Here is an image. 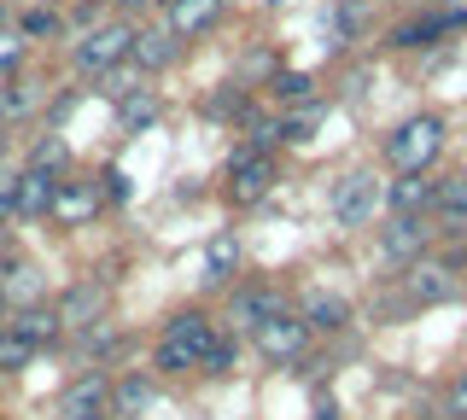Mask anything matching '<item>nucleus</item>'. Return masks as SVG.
<instances>
[{"label": "nucleus", "mask_w": 467, "mask_h": 420, "mask_svg": "<svg viewBox=\"0 0 467 420\" xmlns=\"http://www.w3.org/2000/svg\"><path fill=\"white\" fill-rule=\"evenodd\" d=\"M211 351H216L211 315L187 310V315H175V322L164 327V339H158V368H164V374H193V368L211 362Z\"/></svg>", "instance_id": "nucleus-1"}, {"label": "nucleus", "mask_w": 467, "mask_h": 420, "mask_svg": "<svg viewBox=\"0 0 467 420\" xmlns=\"http://www.w3.org/2000/svg\"><path fill=\"white\" fill-rule=\"evenodd\" d=\"M438 152H444V118H432V111H420V118H409L386 135V164L398 176H427Z\"/></svg>", "instance_id": "nucleus-2"}, {"label": "nucleus", "mask_w": 467, "mask_h": 420, "mask_svg": "<svg viewBox=\"0 0 467 420\" xmlns=\"http://www.w3.org/2000/svg\"><path fill=\"white\" fill-rule=\"evenodd\" d=\"M252 344H257L269 362L292 368V362L310 351V322H304V315H275V322H263V327L252 333Z\"/></svg>", "instance_id": "nucleus-3"}, {"label": "nucleus", "mask_w": 467, "mask_h": 420, "mask_svg": "<svg viewBox=\"0 0 467 420\" xmlns=\"http://www.w3.org/2000/svg\"><path fill=\"white\" fill-rule=\"evenodd\" d=\"M269 187H275V164H269V158H263L257 147L234 152V164H228V199H234V205H257Z\"/></svg>", "instance_id": "nucleus-4"}, {"label": "nucleus", "mask_w": 467, "mask_h": 420, "mask_svg": "<svg viewBox=\"0 0 467 420\" xmlns=\"http://www.w3.org/2000/svg\"><path fill=\"white\" fill-rule=\"evenodd\" d=\"M129 47H135V30H129V24H106V30H88V41L77 47V65L94 70V77H106L111 65L129 59Z\"/></svg>", "instance_id": "nucleus-5"}, {"label": "nucleus", "mask_w": 467, "mask_h": 420, "mask_svg": "<svg viewBox=\"0 0 467 420\" xmlns=\"http://www.w3.org/2000/svg\"><path fill=\"white\" fill-rule=\"evenodd\" d=\"M379 205V181L368 176V169H357V176H345L339 187H333V222L339 228H362Z\"/></svg>", "instance_id": "nucleus-6"}, {"label": "nucleus", "mask_w": 467, "mask_h": 420, "mask_svg": "<svg viewBox=\"0 0 467 420\" xmlns=\"http://www.w3.org/2000/svg\"><path fill=\"white\" fill-rule=\"evenodd\" d=\"M427 240H432L427 216H398L391 228H379V257H386V263H420Z\"/></svg>", "instance_id": "nucleus-7"}, {"label": "nucleus", "mask_w": 467, "mask_h": 420, "mask_svg": "<svg viewBox=\"0 0 467 420\" xmlns=\"http://www.w3.org/2000/svg\"><path fill=\"white\" fill-rule=\"evenodd\" d=\"M403 292H409V303H450L456 298V274H450V263H409V274H403Z\"/></svg>", "instance_id": "nucleus-8"}, {"label": "nucleus", "mask_w": 467, "mask_h": 420, "mask_svg": "<svg viewBox=\"0 0 467 420\" xmlns=\"http://www.w3.org/2000/svg\"><path fill=\"white\" fill-rule=\"evenodd\" d=\"M106 403H111V385L99 380V374H82V380L58 397V420H106Z\"/></svg>", "instance_id": "nucleus-9"}, {"label": "nucleus", "mask_w": 467, "mask_h": 420, "mask_svg": "<svg viewBox=\"0 0 467 420\" xmlns=\"http://www.w3.org/2000/svg\"><path fill=\"white\" fill-rule=\"evenodd\" d=\"M53 216H58V228H82V222H94V216H99V187H94V181H58V193H53Z\"/></svg>", "instance_id": "nucleus-10"}, {"label": "nucleus", "mask_w": 467, "mask_h": 420, "mask_svg": "<svg viewBox=\"0 0 467 420\" xmlns=\"http://www.w3.org/2000/svg\"><path fill=\"white\" fill-rule=\"evenodd\" d=\"M94 322H106V281L70 286L58 298V327H94Z\"/></svg>", "instance_id": "nucleus-11"}, {"label": "nucleus", "mask_w": 467, "mask_h": 420, "mask_svg": "<svg viewBox=\"0 0 467 420\" xmlns=\"http://www.w3.org/2000/svg\"><path fill=\"white\" fill-rule=\"evenodd\" d=\"M53 193H58V176L29 164L24 176H18V216H47L53 210Z\"/></svg>", "instance_id": "nucleus-12"}, {"label": "nucleus", "mask_w": 467, "mask_h": 420, "mask_svg": "<svg viewBox=\"0 0 467 420\" xmlns=\"http://www.w3.org/2000/svg\"><path fill=\"white\" fill-rule=\"evenodd\" d=\"M432 199H438V181L427 176H398L386 187V205L398 210V216H420V210H432Z\"/></svg>", "instance_id": "nucleus-13"}, {"label": "nucleus", "mask_w": 467, "mask_h": 420, "mask_svg": "<svg viewBox=\"0 0 467 420\" xmlns=\"http://www.w3.org/2000/svg\"><path fill=\"white\" fill-rule=\"evenodd\" d=\"M223 18V0H175L170 6V36H204Z\"/></svg>", "instance_id": "nucleus-14"}, {"label": "nucleus", "mask_w": 467, "mask_h": 420, "mask_svg": "<svg viewBox=\"0 0 467 420\" xmlns=\"http://www.w3.org/2000/svg\"><path fill=\"white\" fill-rule=\"evenodd\" d=\"M234 322H240V327H263V322H275V315H286V303H281V292H263V286H252V292H240V298H234Z\"/></svg>", "instance_id": "nucleus-15"}, {"label": "nucleus", "mask_w": 467, "mask_h": 420, "mask_svg": "<svg viewBox=\"0 0 467 420\" xmlns=\"http://www.w3.org/2000/svg\"><path fill=\"white\" fill-rule=\"evenodd\" d=\"M304 322H310V333H339L350 327V303L339 292H310L304 298Z\"/></svg>", "instance_id": "nucleus-16"}, {"label": "nucleus", "mask_w": 467, "mask_h": 420, "mask_svg": "<svg viewBox=\"0 0 467 420\" xmlns=\"http://www.w3.org/2000/svg\"><path fill=\"white\" fill-rule=\"evenodd\" d=\"M438 222L450 228V234H467V176H450L438 181V199H432Z\"/></svg>", "instance_id": "nucleus-17"}, {"label": "nucleus", "mask_w": 467, "mask_h": 420, "mask_svg": "<svg viewBox=\"0 0 467 420\" xmlns=\"http://www.w3.org/2000/svg\"><path fill=\"white\" fill-rule=\"evenodd\" d=\"M6 327L18 333L24 344H47V339H58V310H18V315H6Z\"/></svg>", "instance_id": "nucleus-18"}, {"label": "nucleus", "mask_w": 467, "mask_h": 420, "mask_svg": "<svg viewBox=\"0 0 467 420\" xmlns=\"http://www.w3.org/2000/svg\"><path fill=\"white\" fill-rule=\"evenodd\" d=\"M129 59H135L140 70H164V65L175 59V36H170V30H140L135 47H129Z\"/></svg>", "instance_id": "nucleus-19"}, {"label": "nucleus", "mask_w": 467, "mask_h": 420, "mask_svg": "<svg viewBox=\"0 0 467 420\" xmlns=\"http://www.w3.org/2000/svg\"><path fill=\"white\" fill-rule=\"evenodd\" d=\"M158 111H164V106H158V94H152V88H135L129 99H117V123H123L129 135H135V128H152V123H158Z\"/></svg>", "instance_id": "nucleus-20"}, {"label": "nucleus", "mask_w": 467, "mask_h": 420, "mask_svg": "<svg viewBox=\"0 0 467 420\" xmlns=\"http://www.w3.org/2000/svg\"><path fill=\"white\" fill-rule=\"evenodd\" d=\"M152 397H158V391H152V380H140V374H135V380H123V385L111 391V409L123 415V420H140L146 409H152Z\"/></svg>", "instance_id": "nucleus-21"}, {"label": "nucleus", "mask_w": 467, "mask_h": 420, "mask_svg": "<svg viewBox=\"0 0 467 420\" xmlns=\"http://www.w3.org/2000/svg\"><path fill=\"white\" fill-rule=\"evenodd\" d=\"M0 298H12V303H24V310H36V298H41V274L29 269V263H6Z\"/></svg>", "instance_id": "nucleus-22"}, {"label": "nucleus", "mask_w": 467, "mask_h": 420, "mask_svg": "<svg viewBox=\"0 0 467 420\" xmlns=\"http://www.w3.org/2000/svg\"><path fill=\"white\" fill-rule=\"evenodd\" d=\"M450 36L444 18H415V24H398V36H391V47H427V41Z\"/></svg>", "instance_id": "nucleus-23"}, {"label": "nucleus", "mask_w": 467, "mask_h": 420, "mask_svg": "<svg viewBox=\"0 0 467 420\" xmlns=\"http://www.w3.org/2000/svg\"><path fill=\"white\" fill-rule=\"evenodd\" d=\"M204 269H211V281H228V274L240 269V240H234V234L211 240V257H204Z\"/></svg>", "instance_id": "nucleus-24"}, {"label": "nucleus", "mask_w": 467, "mask_h": 420, "mask_svg": "<svg viewBox=\"0 0 467 420\" xmlns=\"http://www.w3.org/2000/svg\"><path fill=\"white\" fill-rule=\"evenodd\" d=\"M275 99H286V106H310L316 82L304 77V70H281V77H275Z\"/></svg>", "instance_id": "nucleus-25"}, {"label": "nucleus", "mask_w": 467, "mask_h": 420, "mask_svg": "<svg viewBox=\"0 0 467 420\" xmlns=\"http://www.w3.org/2000/svg\"><path fill=\"white\" fill-rule=\"evenodd\" d=\"M29 356H36V344H24L12 327H0V374H18Z\"/></svg>", "instance_id": "nucleus-26"}, {"label": "nucleus", "mask_w": 467, "mask_h": 420, "mask_svg": "<svg viewBox=\"0 0 467 420\" xmlns=\"http://www.w3.org/2000/svg\"><path fill=\"white\" fill-rule=\"evenodd\" d=\"M111 351H117V327H111V322L82 327V356H88V362H99V356H111Z\"/></svg>", "instance_id": "nucleus-27"}, {"label": "nucleus", "mask_w": 467, "mask_h": 420, "mask_svg": "<svg viewBox=\"0 0 467 420\" xmlns=\"http://www.w3.org/2000/svg\"><path fill=\"white\" fill-rule=\"evenodd\" d=\"M29 106H36V88H29V82H12V88H0V118H24Z\"/></svg>", "instance_id": "nucleus-28"}, {"label": "nucleus", "mask_w": 467, "mask_h": 420, "mask_svg": "<svg viewBox=\"0 0 467 420\" xmlns=\"http://www.w3.org/2000/svg\"><path fill=\"white\" fill-rule=\"evenodd\" d=\"M65 158H70V147H65L58 135H47V140L36 147V158H29V164H36V169H65Z\"/></svg>", "instance_id": "nucleus-29"}, {"label": "nucleus", "mask_w": 467, "mask_h": 420, "mask_svg": "<svg viewBox=\"0 0 467 420\" xmlns=\"http://www.w3.org/2000/svg\"><path fill=\"white\" fill-rule=\"evenodd\" d=\"M444 420H467V374L444 385Z\"/></svg>", "instance_id": "nucleus-30"}, {"label": "nucleus", "mask_w": 467, "mask_h": 420, "mask_svg": "<svg viewBox=\"0 0 467 420\" xmlns=\"http://www.w3.org/2000/svg\"><path fill=\"white\" fill-rule=\"evenodd\" d=\"M228 368H234V344L216 339V351H211V362H204V374H228Z\"/></svg>", "instance_id": "nucleus-31"}, {"label": "nucleus", "mask_w": 467, "mask_h": 420, "mask_svg": "<svg viewBox=\"0 0 467 420\" xmlns=\"http://www.w3.org/2000/svg\"><path fill=\"white\" fill-rule=\"evenodd\" d=\"M12 210H18V176L0 169V216H12Z\"/></svg>", "instance_id": "nucleus-32"}, {"label": "nucleus", "mask_w": 467, "mask_h": 420, "mask_svg": "<svg viewBox=\"0 0 467 420\" xmlns=\"http://www.w3.org/2000/svg\"><path fill=\"white\" fill-rule=\"evenodd\" d=\"M129 199V181H123V169H106V176H99V199Z\"/></svg>", "instance_id": "nucleus-33"}, {"label": "nucleus", "mask_w": 467, "mask_h": 420, "mask_svg": "<svg viewBox=\"0 0 467 420\" xmlns=\"http://www.w3.org/2000/svg\"><path fill=\"white\" fill-rule=\"evenodd\" d=\"M24 30H29V36H53V12H29Z\"/></svg>", "instance_id": "nucleus-34"}, {"label": "nucleus", "mask_w": 467, "mask_h": 420, "mask_svg": "<svg viewBox=\"0 0 467 420\" xmlns=\"http://www.w3.org/2000/svg\"><path fill=\"white\" fill-rule=\"evenodd\" d=\"M316 420H339V409H333V403H321V409H316Z\"/></svg>", "instance_id": "nucleus-35"}, {"label": "nucleus", "mask_w": 467, "mask_h": 420, "mask_svg": "<svg viewBox=\"0 0 467 420\" xmlns=\"http://www.w3.org/2000/svg\"><path fill=\"white\" fill-rule=\"evenodd\" d=\"M0 158H6V128H0Z\"/></svg>", "instance_id": "nucleus-36"}, {"label": "nucleus", "mask_w": 467, "mask_h": 420, "mask_svg": "<svg viewBox=\"0 0 467 420\" xmlns=\"http://www.w3.org/2000/svg\"><path fill=\"white\" fill-rule=\"evenodd\" d=\"M0 327H6V298H0Z\"/></svg>", "instance_id": "nucleus-37"}, {"label": "nucleus", "mask_w": 467, "mask_h": 420, "mask_svg": "<svg viewBox=\"0 0 467 420\" xmlns=\"http://www.w3.org/2000/svg\"><path fill=\"white\" fill-rule=\"evenodd\" d=\"M123 6H146V0H123Z\"/></svg>", "instance_id": "nucleus-38"}, {"label": "nucleus", "mask_w": 467, "mask_h": 420, "mask_svg": "<svg viewBox=\"0 0 467 420\" xmlns=\"http://www.w3.org/2000/svg\"><path fill=\"white\" fill-rule=\"evenodd\" d=\"M88 6H99V0H88Z\"/></svg>", "instance_id": "nucleus-39"}, {"label": "nucleus", "mask_w": 467, "mask_h": 420, "mask_svg": "<svg viewBox=\"0 0 467 420\" xmlns=\"http://www.w3.org/2000/svg\"><path fill=\"white\" fill-rule=\"evenodd\" d=\"M170 6H175V0H170Z\"/></svg>", "instance_id": "nucleus-40"}]
</instances>
